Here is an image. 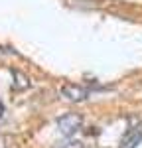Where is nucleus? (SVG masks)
Returning a JSON list of instances; mask_svg holds the SVG:
<instances>
[{"label":"nucleus","mask_w":142,"mask_h":148,"mask_svg":"<svg viewBox=\"0 0 142 148\" xmlns=\"http://www.w3.org/2000/svg\"><path fill=\"white\" fill-rule=\"evenodd\" d=\"M83 126V116L81 114H77V113H67V114H63V116H59L57 119V128H59V132L63 134V136H73L79 128Z\"/></svg>","instance_id":"f257e3e1"},{"label":"nucleus","mask_w":142,"mask_h":148,"mask_svg":"<svg viewBox=\"0 0 142 148\" xmlns=\"http://www.w3.org/2000/svg\"><path fill=\"white\" fill-rule=\"evenodd\" d=\"M89 89L87 87H83V85H75V83H65V85H61V97L63 99H67L71 103H81L85 101L87 97H89Z\"/></svg>","instance_id":"f03ea898"},{"label":"nucleus","mask_w":142,"mask_h":148,"mask_svg":"<svg viewBox=\"0 0 142 148\" xmlns=\"http://www.w3.org/2000/svg\"><path fill=\"white\" fill-rule=\"evenodd\" d=\"M142 142V125L130 128L128 132L124 134V138L120 140V146L118 148H136Z\"/></svg>","instance_id":"7ed1b4c3"},{"label":"nucleus","mask_w":142,"mask_h":148,"mask_svg":"<svg viewBox=\"0 0 142 148\" xmlns=\"http://www.w3.org/2000/svg\"><path fill=\"white\" fill-rule=\"evenodd\" d=\"M55 148H83V142H79V140H65V142L57 144Z\"/></svg>","instance_id":"20e7f679"},{"label":"nucleus","mask_w":142,"mask_h":148,"mask_svg":"<svg viewBox=\"0 0 142 148\" xmlns=\"http://www.w3.org/2000/svg\"><path fill=\"white\" fill-rule=\"evenodd\" d=\"M2 114H4V105L0 103V119H2Z\"/></svg>","instance_id":"39448f33"}]
</instances>
